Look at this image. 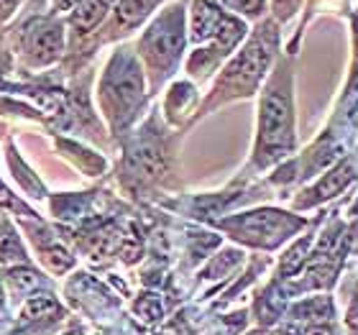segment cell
<instances>
[{"mask_svg": "<svg viewBox=\"0 0 358 335\" xmlns=\"http://www.w3.org/2000/svg\"><path fill=\"white\" fill-rule=\"evenodd\" d=\"M143 97V75L138 62L128 52H115L110 64L100 80V103L105 108V115L110 118L115 128L134 118V111L138 108Z\"/></svg>", "mask_w": 358, "mask_h": 335, "instance_id": "cell-1", "label": "cell"}, {"mask_svg": "<svg viewBox=\"0 0 358 335\" xmlns=\"http://www.w3.org/2000/svg\"><path fill=\"white\" fill-rule=\"evenodd\" d=\"M187 26H185V8L172 6L162 10V13L151 21V26L143 31L141 41H138V52L143 62L154 69L159 77L169 75V69L177 64V59L185 52L187 41Z\"/></svg>", "mask_w": 358, "mask_h": 335, "instance_id": "cell-2", "label": "cell"}, {"mask_svg": "<svg viewBox=\"0 0 358 335\" xmlns=\"http://www.w3.org/2000/svg\"><path fill=\"white\" fill-rule=\"evenodd\" d=\"M292 100L287 87L271 85L262 100V118H259V154L264 162L282 157L292 149Z\"/></svg>", "mask_w": 358, "mask_h": 335, "instance_id": "cell-3", "label": "cell"}, {"mask_svg": "<svg viewBox=\"0 0 358 335\" xmlns=\"http://www.w3.org/2000/svg\"><path fill=\"white\" fill-rule=\"evenodd\" d=\"M268 59H271V44H268L266 34H259L228 64L223 80H220V90H231L233 95H248L266 72Z\"/></svg>", "mask_w": 358, "mask_h": 335, "instance_id": "cell-4", "label": "cell"}, {"mask_svg": "<svg viewBox=\"0 0 358 335\" xmlns=\"http://www.w3.org/2000/svg\"><path fill=\"white\" fill-rule=\"evenodd\" d=\"M21 52L34 67H46L57 62L64 52V23L52 15L26 23L21 34Z\"/></svg>", "mask_w": 358, "mask_h": 335, "instance_id": "cell-5", "label": "cell"}, {"mask_svg": "<svg viewBox=\"0 0 358 335\" xmlns=\"http://www.w3.org/2000/svg\"><path fill=\"white\" fill-rule=\"evenodd\" d=\"M233 233H238V238L256 243V246H276L287 233L297 231L299 220H292L284 213L276 210H259V213H246L241 218H233L225 223Z\"/></svg>", "mask_w": 358, "mask_h": 335, "instance_id": "cell-6", "label": "cell"}, {"mask_svg": "<svg viewBox=\"0 0 358 335\" xmlns=\"http://www.w3.org/2000/svg\"><path fill=\"white\" fill-rule=\"evenodd\" d=\"M225 15L228 13H223L213 0H194L192 10H189V38L194 44L210 41L223 26Z\"/></svg>", "mask_w": 358, "mask_h": 335, "instance_id": "cell-7", "label": "cell"}, {"mask_svg": "<svg viewBox=\"0 0 358 335\" xmlns=\"http://www.w3.org/2000/svg\"><path fill=\"white\" fill-rule=\"evenodd\" d=\"M162 0H118L113 8V23L115 29H136L151 15V10L159 6Z\"/></svg>", "mask_w": 358, "mask_h": 335, "instance_id": "cell-8", "label": "cell"}, {"mask_svg": "<svg viewBox=\"0 0 358 335\" xmlns=\"http://www.w3.org/2000/svg\"><path fill=\"white\" fill-rule=\"evenodd\" d=\"M110 3L113 0H80L75 10L69 13V26L80 34H87L108 15Z\"/></svg>", "mask_w": 358, "mask_h": 335, "instance_id": "cell-9", "label": "cell"}, {"mask_svg": "<svg viewBox=\"0 0 358 335\" xmlns=\"http://www.w3.org/2000/svg\"><path fill=\"white\" fill-rule=\"evenodd\" d=\"M351 179H353V164H351V162H345V164H341L338 169H333V171L328 174V177L322 179L320 185L315 187L313 192H310L313 197H310L307 202L328 200V197H333L336 192H341V190H343V187L348 185Z\"/></svg>", "mask_w": 358, "mask_h": 335, "instance_id": "cell-10", "label": "cell"}, {"mask_svg": "<svg viewBox=\"0 0 358 335\" xmlns=\"http://www.w3.org/2000/svg\"><path fill=\"white\" fill-rule=\"evenodd\" d=\"M330 313H333V307H330V299L328 297H310L305 302H299V305L292 307V318H297V320H328Z\"/></svg>", "mask_w": 358, "mask_h": 335, "instance_id": "cell-11", "label": "cell"}, {"mask_svg": "<svg viewBox=\"0 0 358 335\" xmlns=\"http://www.w3.org/2000/svg\"><path fill=\"white\" fill-rule=\"evenodd\" d=\"M59 313V302L52 294H36L31 297L21 310L23 320H44V318H54Z\"/></svg>", "mask_w": 358, "mask_h": 335, "instance_id": "cell-12", "label": "cell"}, {"mask_svg": "<svg viewBox=\"0 0 358 335\" xmlns=\"http://www.w3.org/2000/svg\"><path fill=\"white\" fill-rule=\"evenodd\" d=\"M26 259V251H23L21 236L6 225L3 228V236H0V261H23Z\"/></svg>", "mask_w": 358, "mask_h": 335, "instance_id": "cell-13", "label": "cell"}, {"mask_svg": "<svg viewBox=\"0 0 358 335\" xmlns=\"http://www.w3.org/2000/svg\"><path fill=\"white\" fill-rule=\"evenodd\" d=\"M136 315L146 322H157L162 315H164V305H162V297L154 294V292H143L141 297L136 299Z\"/></svg>", "mask_w": 358, "mask_h": 335, "instance_id": "cell-14", "label": "cell"}, {"mask_svg": "<svg viewBox=\"0 0 358 335\" xmlns=\"http://www.w3.org/2000/svg\"><path fill=\"white\" fill-rule=\"evenodd\" d=\"M307 248H310V238L299 241L297 246L287 251V256L282 259V276H289V274H294V271H299V266H302L307 259Z\"/></svg>", "mask_w": 358, "mask_h": 335, "instance_id": "cell-15", "label": "cell"}, {"mask_svg": "<svg viewBox=\"0 0 358 335\" xmlns=\"http://www.w3.org/2000/svg\"><path fill=\"white\" fill-rule=\"evenodd\" d=\"M8 282L13 284L15 292H31L41 284V276H38L36 271H31V269H10Z\"/></svg>", "mask_w": 358, "mask_h": 335, "instance_id": "cell-16", "label": "cell"}, {"mask_svg": "<svg viewBox=\"0 0 358 335\" xmlns=\"http://www.w3.org/2000/svg\"><path fill=\"white\" fill-rule=\"evenodd\" d=\"M41 259H44L46 266L52 269V271H57V274H62V271H67V269L72 266V256L62 246L41 248Z\"/></svg>", "mask_w": 358, "mask_h": 335, "instance_id": "cell-17", "label": "cell"}, {"mask_svg": "<svg viewBox=\"0 0 358 335\" xmlns=\"http://www.w3.org/2000/svg\"><path fill=\"white\" fill-rule=\"evenodd\" d=\"M223 3L243 15H259L264 10V0H223Z\"/></svg>", "mask_w": 358, "mask_h": 335, "instance_id": "cell-18", "label": "cell"}, {"mask_svg": "<svg viewBox=\"0 0 358 335\" xmlns=\"http://www.w3.org/2000/svg\"><path fill=\"white\" fill-rule=\"evenodd\" d=\"M23 6V0H0V23H6L8 18H13L15 10Z\"/></svg>", "mask_w": 358, "mask_h": 335, "instance_id": "cell-19", "label": "cell"}, {"mask_svg": "<svg viewBox=\"0 0 358 335\" xmlns=\"http://www.w3.org/2000/svg\"><path fill=\"white\" fill-rule=\"evenodd\" d=\"M77 3H80V0H52V10H57V13H72V10H75L77 8Z\"/></svg>", "mask_w": 358, "mask_h": 335, "instance_id": "cell-20", "label": "cell"}, {"mask_svg": "<svg viewBox=\"0 0 358 335\" xmlns=\"http://www.w3.org/2000/svg\"><path fill=\"white\" fill-rule=\"evenodd\" d=\"M307 335H333V330L325 328V325H315V328L307 330Z\"/></svg>", "mask_w": 358, "mask_h": 335, "instance_id": "cell-21", "label": "cell"}, {"mask_svg": "<svg viewBox=\"0 0 358 335\" xmlns=\"http://www.w3.org/2000/svg\"><path fill=\"white\" fill-rule=\"evenodd\" d=\"M348 325H351L353 330H358V305H353L351 315H348Z\"/></svg>", "mask_w": 358, "mask_h": 335, "instance_id": "cell-22", "label": "cell"}, {"mask_svg": "<svg viewBox=\"0 0 358 335\" xmlns=\"http://www.w3.org/2000/svg\"><path fill=\"white\" fill-rule=\"evenodd\" d=\"M8 67V57H6V52H0V72Z\"/></svg>", "mask_w": 358, "mask_h": 335, "instance_id": "cell-23", "label": "cell"}, {"mask_svg": "<svg viewBox=\"0 0 358 335\" xmlns=\"http://www.w3.org/2000/svg\"><path fill=\"white\" fill-rule=\"evenodd\" d=\"M282 335H297V333H294V330H284Z\"/></svg>", "mask_w": 358, "mask_h": 335, "instance_id": "cell-24", "label": "cell"}, {"mask_svg": "<svg viewBox=\"0 0 358 335\" xmlns=\"http://www.w3.org/2000/svg\"><path fill=\"white\" fill-rule=\"evenodd\" d=\"M356 41H358V23H356Z\"/></svg>", "mask_w": 358, "mask_h": 335, "instance_id": "cell-25", "label": "cell"}, {"mask_svg": "<svg viewBox=\"0 0 358 335\" xmlns=\"http://www.w3.org/2000/svg\"><path fill=\"white\" fill-rule=\"evenodd\" d=\"M276 3H289V0H276Z\"/></svg>", "mask_w": 358, "mask_h": 335, "instance_id": "cell-26", "label": "cell"}]
</instances>
